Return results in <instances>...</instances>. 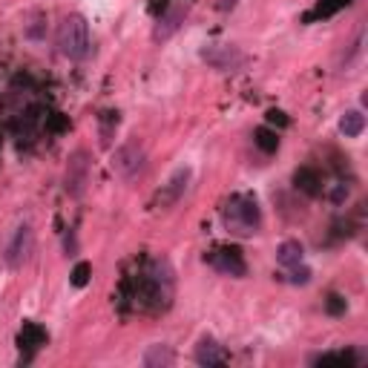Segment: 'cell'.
Masks as SVG:
<instances>
[{
    "label": "cell",
    "mask_w": 368,
    "mask_h": 368,
    "mask_svg": "<svg viewBox=\"0 0 368 368\" xmlns=\"http://www.w3.org/2000/svg\"><path fill=\"white\" fill-rule=\"evenodd\" d=\"M196 362H199V365H222V362H225L222 346H216V339L204 337L201 343L196 346Z\"/></svg>",
    "instance_id": "5"
},
{
    "label": "cell",
    "mask_w": 368,
    "mask_h": 368,
    "mask_svg": "<svg viewBox=\"0 0 368 368\" xmlns=\"http://www.w3.org/2000/svg\"><path fill=\"white\" fill-rule=\"evenodd\" d=\"M291 271H294V274H291V282H294V285H305V282L311 279V271H308V268H299V265H294Z\"/></svg>",
    "instance_id": "10"
},
{
    "label": "cell",
    "mask_w": 368,
    "mask_h": 368,
    "mask_svg": "<svg viewBox=\"0 0 368 368\" xmlns=\"http://www.w3.org/2000/svg\"><path fill=\"white\" fill-rule=\"evenodd\" d=\"M339 129H343L346 139L362 136V129H365V115H362L360 110H348L343 118H339Z\"/></svg>",
    "instance_id": "8"
},
{
    "label": "cell",
    "mask_w": 368,
    "mask_h": 368,
    "mask_svg": "<svg viewBox=\"0 0 368 368\" xmlns=\"http://www.w3.org/2000/svg\"><path fill=\"white\" fill-rule=\"evenodd\" d=\"M147 368H167L173 365V351L167 346H150L144 351V360H141Z\"/></svg>",
    "instance_id": "9"
},
{
    "label": "cell",
    "mask_w": 368,
    "mask_h": 368,
    "mask_svg": "<svg viewBox=\"0 0 368 368\" xmlns=\"http://www.w3.org/2000/svg\"><path fill=\"white\" fill-rule=\"evenodd\" d=\"M302 245L299 242H294V239H288V242H282L279 245V250H276V262L282 268H294V265H302Z\"/></svg>",
    "instance_id": "7"
},
{
    "label": "cell",
    "mask_w": 368,
    "mask_h": 368,
    "mask_svg": "<svg viewBox=\"0 0 368 368\" xmlns=\"http://www.w3.org/2000/svg\"><path fill=\"white\" fill-rule=\"evenodd\" d=\"M181 20H184V9L181 6H173L167 15H162L159 17V23H155V29H153V41H167L178 26H181Z\"/></svg>",
    "instance_id": "4"
},
{
    "label": "cell",
    "mask_w": 368,
    "mask_h": 368,
    "mask_svg": "<svg viewBox=\"0 0 368 368\" xmlns=\"http://www.w3.org/2000/svg\"><path fill=\"white\" fill-rule=\"evenodd\" d=\"M144 147L136 141V139H129L127 144H121L113 155V170L121 176V178H136L141 170H144Z\"/></svg>",
    "instance_id": "2"
},
{
    "label": "cell",
    "mask_w": 368,
    "mask_h": 368,
    "mask_svg": "<svg viewBox=\"0 0 368 368\" xmlns=\"http://www.w3.org/2000/svg\"><path fill=\"white\" fill-rule=\"evenodd\" d=\"M29 253H32V227L29 225H20L15 230V236H12V242L6 245V262H9L12 268H17V265H23Z\"/></svg>",
    "instance_id": "3"
},
{
    "label": "cell",
    "mask_w": 368,
    "mask_h": 368,
    "mask_svg": "<svg viewBox=\"0 0 368 368\" xmlns=\"http://www.w3.org/2000/svg\"><path fill=\"white\" fill-rule=\"evenodd\" d=\"M58 49L69 61H84L90 55V26L81 15H66L58 26Z\"/></svg>",
    "instance_id": "1"
},
{
    "label": "cell",
    "mask_w": 368,
    "mask_h": 368,
    "mask_svg": "<svg viewBox=\"0 0 368 368\" xmlns=\"http://www.w3.org/2000/svg\"><path fill=\"white\" fill-rule=\"evenodd\" d=\"M216 49H219V55L213 49H204V61L207 64H213L219 69H230L233 64L242 61V55H239V49H236V46H216Z\"/></svg>",
    "instance_id": "6"
}]
</instances>
